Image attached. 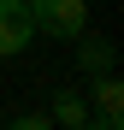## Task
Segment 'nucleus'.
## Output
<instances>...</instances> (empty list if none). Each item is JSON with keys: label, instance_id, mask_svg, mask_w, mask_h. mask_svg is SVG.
<instances>
[{"label": "nucleus", "instance_id": "3", "mask_svg": "<svg viewBox=\"0 0 124 130\" xmlns=\"http://www.w3.org/2000/svg\"><path fill=\"white\" fill-rule=\"evenodd\" d=\"M89 89H95V106H100L95 124H100V130H118V124H124V83H118L112 71H95Z\"/></svg>", "mask_w": 124, "mask_h": 130}, {"label": "nucleus", "instance_id": "4", "mask_svg": "<svg viewBox=\"0 0 124 130\" xmlns=\"http://www.w3.org/2000/svg\"><path fill=\"white\" fill-rule=\"evenodd\" d=\"M77 65H83V71H112V65H118V47H112V41L107 36H89V30H83L77 36Z\"/></svg>", "mask_w": 124, "mask_h": 130}, {"label": "nucleus", "instance_id": "5", "mask_svg": "<svg viewBox=\"0 0 124 130\" xmlns=\"http://www.w3.org/2000/svg\"><path fill=\"white\" fill-rule=\"evenodd\" d=\"M47 124H65V130H89V106H83L77 95H59V101H53V112H47Z\"/></svg>", "mask_w": 124, "mask_h": 130}, {"label": "nucleus", "instance_id": "1", "mask_svg": "<svg viewBox=\"0 0 124 130\" xmlns=\"http://www.w3.org/2000/svg\"><path fill=\"white\" fill-rule=\"evenodd\" d=\"M36 30L41 36H59V41H77L89 30V0H24Z\"/></svg>", "mask_w": 124, "mask_h": 130}, {"label": "nucleus", "instance_id": "2", "mask_svg": "<svg viewBox=\"0 0 124 130\" xmlns=\"http://www.w3.org/2000/svg\"><path fill=\"white\" fill-rule=\"evenodd\" d=\"M36 41V18L24 0H0V59H12V53H24Z\"/></svg>", "mask_w": 124, "mask_h": 130}]
</instances>
